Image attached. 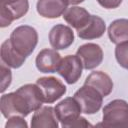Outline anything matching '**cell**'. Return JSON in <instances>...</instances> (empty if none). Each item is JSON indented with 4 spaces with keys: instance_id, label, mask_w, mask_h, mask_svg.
<instances>
[{
    "instance_id": "6da1fadb",
    "label": "cell",
    "mask_w": 128,
    "mask_h": 128,
    "mask_svg": "<svg viewBox=\"0 0 128 128\" xmlns=\"http://www.w3.org/2000/svg\"><path fill=\"white\" fill-rule=\"evenodd\" d=\"M9 39L13 47L27 58L32 54L38 43V33L32 26L21 25L11 32Z\"/></svg>"
},
{
    "instance_id": "7a4b0ae2",
    "label": "cell",
    "mask_w": 128,
    "mask_h": 128,
    "mask_svg": "<svg viewBox=\"0 0 128 128\" xmlns=\"http://www.w3.org/2000/svg\"><path fill=\"white\" fill-rule=\"evenodd\" d=\"M97 126L128 127V103L122 99L110 101L103 108L102 123Z\"/></svg>"
},
{
    "instance_id": "3957f363",
    "label": "cell",
    "mask_w": 128,
    "mask_h": 128,
    "mask_svg": "<svg viewBox=\"0 0 128 128\" xmlns=\"http://www.w3.org/2000/svg\"><path fill=\"white\" fill-rule=\"evenodd\" d=\"M0 109L2 115L7 119L17 115L26 117L31 113L26 100L17 91L3 94L1 96Z\"/></svg>"
},
{
    "instance_id": "277c9868",
    "label": "cell",
    "mask_w": 128,
    "mask_h": 128,
    "mask_svg": "<svg viewBox=\"0 0 128 128\" xmlns=\"http://www.w3.org/2000/svg\"><path fill=\"white\" fill-rule=\"evenodd\" d=\"M79 103L82 113L85 114H95L97 113L103 102V96L93 87L84 84L80 89H78L73 96Z\"/></svg>"
},
{
    "instance_id": "5b68a950",
    "label": "cell",
    "mask_w": 128,
    "mask_h": 128,
    "mask_svg": "<svg viewBox=\"0 0 128 128\" xmlns=\"http://www.w3.org/2000/svg\"><path fill=\"white\" fill-rule=\"evenodd\" d=\"M28 9V0H0V26H9L14 20L24 16Z\"/></svg>"
},
{
    "instance_id": "8992f818",
    "label": "cell",
    "mask_w": 128,
    "mask_h": 128,
    "mask_svg": "<svg viewBox=\"0 0 128 128\" xmlns=\"http://www.w3.org/2000/svg\"><path fill=\"white\" fill-rule=\"evenodd\" d=\"M56 116L63 128H70L82 113L79 103L74 97H66L54 107Z\"/></svg>"
},
{
    "instance_id": "52a82bcc",
    "label": "cell",
    "mask_w": 128,
    "mask_h": 128,
    "mask_svg": "<svg viewBox=\"0 0 128 128\" xmlns=\"http://www.w3.org/2000/svg\"><path fill=\"white\" fill-rule=\"evenodd\" d=\"M36 84L40 88L44 102L51 104L60 99L67 91L66 86L56 77H40L36 80Z\"/></svg>"
},
{
    "instance_id": "ba28073f",
    "label": "cell",
    "mask_w": 128,
    "mask_h": 128,
    "mask_svg": "<svg viewBox=\"0 0 128 128\" xmlns=\"http://www.w3.org/2000/svg\"><path fill=\"white\" fill-rule=\"evenodd\" d=\"M82 62L77 55H67L61 59L57 73L68 84H75L82 75Z\"/></svg>"
},
{
    "instance_id": "9c48e42d",
    "label": "cell",
    "mask_w": 128,
    "mask_h": 128,
    "mask_svg": "<svg viewBox=\"0 0 128 128\" xmlns=\"http://www.w3.org/2000/svg\"><path fill=\"white\" fill-rule=\"evenodd\" d=\"M76 55L82 62L83 68L92 70L99 66L103 60L102 48L95 43H86L81 45L76 52Z\"/></svg>"
},
{
    "instance_id": "30bf717a",
    "label": "cell",
    "mask_w": 128,
    "mask_h": 128,
    "mask_svg": "<svg viewBox=\"0 0 128 128\" xmlns=\"http://www.w3.org/2000/svg\"><path fill=\"white\" fill-rule=\"evenodd\" d=\"M49 42L53 49L64 50L74 42V32L69 26L57 24L49 32Z\"/></svg>"
},
{
    "instance_id": "8fae6325",
    "label": "cell",
    "mask_w": 128,
    "mask_h": 128,
    "mask_svg": "<svg viewBox=\"0 0 128 128\" xmlns=\"http://www.w3.org/2000/svg\"><path fill=\"white\" fill-rule=\"evenodd\" d=\"M61 59L57 50L45 48L37 54L35 64L37 69L42 73H54L57 72Z\"/></svg>"
},
{
    "instance_id": "7c38bea8",
    "label": "cell",
    "mask_w": 128,
    "mask_h": 128,
    "mask_svg": "<svg viewBox=\"0 0 128 128\" xmlns=\"http://www.w3.org/2000/svg\"><path fill=\"white\" fill-rule=\"evenodd\" d=\"M68 5L69 3L67 0H38L36 9L40 16L48 19H55L64 14Z\"/></svg>"
},
{
    "instance_id": "4fadbf2b",
    "label": "cell",
    "mask_w": 128,
    "mask_h": 128,
    "mask_svg": "<svg viewBox=\"0 0 128 128\" xmlns=\"http://www.w3.org/2000/svg\"><path fill=\"white\" fill-rule=\"evenodd\" d=\"M59 120L52 106H43L36 110L31 119L32 128H58Z\"/></svg>"
},
{
    "instance_id": "5bb4252c",
    "label": "cell",
    "mask_w": 128,
    "mask_h": 128,
    "mask_svg": "<svg viewBox=\"0 0 128 128\" xmlns=\"http://www.w3.org/2000/svg\"><path fill=\"white\" fill-rule=\"evenodd\" d=\"M84 84L95 88L103 97L108 96L113 90V82L110 76L102 71H93L85 79Z\"/></svg>"
},
{
    "instance_id": "9a60e30c",
    "label": "cell",
    "mask_w": 128,
    "mask_h": 128,
    "mask_svg": "<svg viewBox=\"0 0 128 128\" xmlns=\"http://www.w3.org/2000/svg\"><path fill=\"white\" fill-rule=\"evenodd\" d=\"M106 30V25L104 20L96 15H91L87 24L81 29L77 30V35L81 39L92 40L100 38Z\"/></svg>"
},
{
    "instance_id": "2e32d148",
    "label": "cell",
    "mask_w": 128,
    "mask_h": 128,
    "mask_svg": "<svg viewBox=\"0 0 128 128\" xmlns=\"http://www.w3.org/2000/svg\"><path fill=\"white\" fill-rule=\"evenodd\" d=\"M0 55H1L2 63H4L6 66L10 68H15V69L21 67L26 60V57L21 55L13 47L10 39H6L1 44Z\"/></svg>"
},
{
    "instance_id": "e0dca14e",
    "label": "cell",
    "mask_w": 128,
    "mask_h": 128,
    "mask_svg": "<svg viewBox=\"0 0 128 128\" xmlns=\"http://www.w3.org/2000/svg\"><path fill=\"white\" fill-rule=\"evenodd\" d=\"M26 100L31 112H35L42 107L44 102L43 94L37 84H25L16 90Z\"/></svg>"
},
{
    "instance_id": "ac0fdd59",
    "label": "cell",
    "mask_w": 128,
    "mask_h": 128,
    "mask_svg": "<svg viewBox=\"0 0 128 128\" xmlns=\"http://www.w3.org/2000/svg\"><path fill=\"white\" fill-rule=\"evenodd\" d=\"M91 15L90 13L83 7L71 6L66 9L63 14L64 20L74 29L79 30L84 27L89 21Z\"/></svg>"
},
{
    "instance_id": "d6986e66",
    "label": "cell",
    "mask_w": 128,
    "mask_h": 128,
    "mask_svg": "<svg viewBox=\"0 0 128 128\" xmlns=\"http://www.w3.org/2000/svg\"><path fill=\"white\" fill-rule=\"evenodd\" d=\"M108 36L112 43L119 44L128 41V19H116L108 27Z\"/></svg>"
},
{
    "instance_id": "ffe728a7",
    "label": "cell",
    "mask_w": 128,
    "mask_h": 128,
    "mask_svg": "<svg viewBox=\"0 0 128 128\" xmlns=\"http://www.w3.org/2000/svg\"><path fill=\"white\" fill-rule=\"evenodd\" d=\"M115 57L121 67L128 69V41L117 44L115 48Z\"/></svg>"
},
{
    "instance_id": "44dd1931",
    "label": "cell",
    "mask_w": 128,
    "mask_h": 128,
    "mask_svg": "<svg viewBox=\"0 0 128 128\" xmlns=\"http://www.w3.org/2000/svg\"><path fill=\"white\" fill-rule=\"evenodd\" d=\"M9 68L10 67L6 66L4 63L1 64V92L2 93L11 84L12 74H11V70Z\"/></svg>"
},
{
    "instance_id": "7402d4cb",
    "label": "cell",
    "mask_w": 128,
    "mask_h": 128,
    "mask_svg": "<svg viewBox=\"0 0 128 128\" xmlns=\"http://www.w3.org/2000/svg\"><path fill=\"white\" fill-rule=\"evenodd\" d=\"M27 128L28 124L27 122L24 120L23 116H12L10 118H8L6 124H5V128Z\"/></svg>"
},
{
    "instance_id": "603a6c76",
    "label": "cell",
    "mask_w": 128,
    "mask_h": 128,
    "mask_svg": "<svg viewBox=\"0 0 128 128\" xmlns=\"http://www.w3.org/2000/svg\"><path fill=\"white\" fill-rule=\"evenodd\" d=\"M99 5L106 9H115L120 6L122 0H97Z\"/></svg>"
},
{
    "instance_id": "cb8c5ba5",
    "label": "cell",
    "mask_w": 128,
    "mask_h": 128,
    "mask_svg": "<svg viewBox=\"0 0 128 128\" xmlns=\"http://www.w3.org/2000/svg\"><path fill=\"white\" fill-rule=\"evenodd\" d=\"M88 126H92L84 117H79L76 121H74L71 125L70 128H73V127H88Z\"/></svg>"
},
{
    "instance_id": "d4e9b609",
    "label": "cell",
    "mask_w": 128,
    "mask_h": 128,
    "mask_svg": "<svg viewBox=\"0 0 128 128\" xmlns=\"http://www.w3.org/2000/svg\"><path fill=\"white\" fill-rule=\"evenodd\" d=\"M69 4L71 5H76V4H79V3H82L84 0H67Z\"/></svg>"
}]
</instances>
